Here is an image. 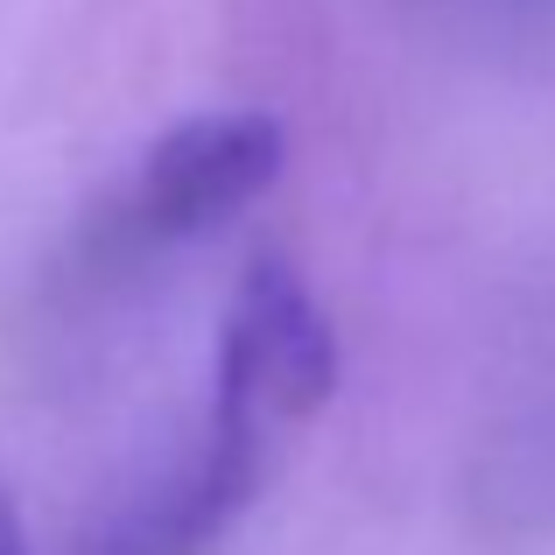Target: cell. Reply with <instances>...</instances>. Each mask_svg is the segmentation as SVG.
<instances>
[{"instance_id": "3957f363", "label": "cell", "mask_w": 555, "mask_h": 555, "mask_svg": "<svg viewBox=\"0 0 555 555\" xmlns=\"http://www.w3.org/2000/svg\"><path fill=\"white\" fill-rule=\"evenodd\" d=\"M0 555H28V542H22V514H14L8 486H0Z\"/></svg>"}, {"instance_id": "7a4b0ae2", "label": "cell", "mask_w": 555, "mask_h": 555, "mask_svg": "<svg viewBox=\"0 0 555 555\" xmlns=\"http://www.w3.org/2000/svg\"><path fill=\"white\" fill-rule=\"evenodd\" d=\"M288 163V127L274 113H190L141 163L134 211L155 240H197V232L240 218L260 190H274Z\"/></svg>"}, {"instance_id": "6da1fadb", "label": "cell", "mask_w": 555, "mask_h": 555, "mask_svg": "<svg viewBox=\"0 0 555 555\" xmlns=\"http://www.w3.org/2000/svg\"><path fill=\"white\" fill-rule=\"evenodd\" d=\"M338 393V331L288 260H254L218 338V408L204 457L120 534V555H197L232 528Z\"/></svg>"}]
</instances>
